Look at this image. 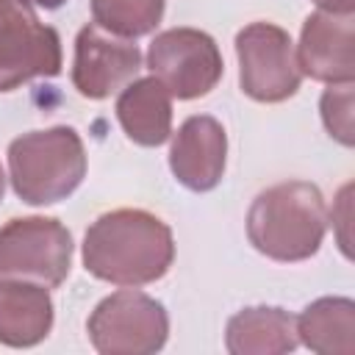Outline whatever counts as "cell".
<instances>
[{
	"instance_id": "9a60e30c",
	"label": "cell",
	"mask_w": 355,
	"mask_h": 355,
	"mask_svg": "<svg viewBox=\"0 0 355 355\" xmlns=\"http://www.w3.org/2000/svg\"><path fill=\"white\" fill-rule=\"evenodd\" d=\"M297 338L319 355H352L355 302L347 297H322L297 319Z\"/></svg>"
},
{
	"instance_id": "8fae6325",
	"label": "cell",
	"mask_w": 355,
	"mask_h": 355,
	"mask_svg": "<svg viewBox=\"0 0 355 355\" xmlns=\"http://www.w3.org/2000/svg\"><path fill=\"white\" fill-rule=\"evenodd\" d=\"M227 136L214 116H189L169 150V169L191 191H211L225 172Z\"/></svg>"
},
{
	"instance_id": "ffe728a7",
	"label": "cell",
	"mask_w": 355,
	"mask_h": 355,
	"mask_svg": "<svg viewBox=\"0 0 355 355\" xmlns=\"http://www.w3.org/2000/svg\"><path fill=\"white\" fill-rule=\"evenodd\" d=\"M3 191H6V178H3V169H0V200H3Z\"/></svg>"
},
{
	"instance_id": "5bb4252c",
	"label": "cell",
	"mask_w": 355,
	"mask_h": 355,
	"mask_svg": "<svg viewBox=\"0 0 355 355\" xmlns=\"http://www.w3.org/2000/svg\"><path fill=\"white\" fill-rule=\"evenodd\" d=\"M225 344L233 355L291 352L300 344L297 319L283 308H244L230 316Z\"/></svg>"
},
{
	"instance_id": "4fadbf2b",
	"label": "cell",
	"mask_w": 355,
	"mask_h": 355,
	"mask_svg": "<svg viewBox=\"0 0 355 355\" xmlns=\"http://www.w3.org/2000/svg\"><path fill=\"white\" fill-rule=\"evenodd\" d=\"M172 94L155 80L141 78L116 100V116L130 141L141 147H158L172 133Z\"/></svg>"
},
{
	"instance_id": "d6986e66",
	"label": "cell",
	"mask_w": 355,
	"mask_h": 355,
	"mask_svg": "<svg viewBox=\"0 0 355 355\" xmlns=\"http://www.w3.org/2000/svg\"><path fill=\"white\" fill-rule=\"evenodd\" d=\"M19 3H25V6H36V8H58V6H64L67 0H19Z\"/></svg>"
},
{
	"instance_id": "5b68a950",
	"label": "cell",
	"mask_w": 355,
	"mask_h": 355,
	"mask_svg": "<svg viewBox=\"0 0 355 355\" xmlns=\"http://www.w3.org/2000/svg\"><path fill=\"white\" fill-rule=\"evenodd\" d=\"M169 319L158 300L141 291H116L89 316L92 347L103 355H150L166 341Z\"/></svg>"
},
{
	"instance_id": "9c48e42d",
	"label": "cell",
	"mask_w": 355,
	"mask_h": 355,
	"mask_svg": "<svg viewBox=\"0 0 355 355\" xmlns=\"http://www.w3.org/2000/svg\"><path fill=\"white\" fill-rule=\"evenodd\" d=\"M141 69V53L128 39H116L97 22L83 25L75 39L72 83L89 100H105Z\"/></svg>"
},
{
	"instance_id": "8992f818",
	"label": "cell",
	"mask_w": 355,
	"mask_h": 355,
	"mask_svg": "<svg viewBox=\"0 0 355 355\" xmlns=\"http://www.w3.org/2000/svg\"><path fill=\"white\" fill-rule=\"evenodd\" d=\"M61 72V39L55 28L19 0H0V92H11L33 78Z\"/></svg>"
},
{
	"instance_id": "7c38bea8",
	"label": "cell",
	"mask_w": 355,
	"mask_h": 355,
	"mask_svg": "<svg viewBox=\"0 0 355 355\" xmlns=\"http://www.w3.org/2000/svg\"><path fill=\"white\" fill-rule=\"evenodd\" d=\"M53 327V300L44 286L0 280V344L33 347Z\"/></svg>"
},
{
	"instance_id": "e0dca14e",
	"label": "cell",
	"mask_w": 355,
	"mask_h": 355,
	"mask_svg": "<svg viewBox=\"0 0 355 355\" xmlns=\"http://www.w3.org/2000/svg\"><path fill=\"white\" fill-rule=\"evenodd\" d=\"M322 122L327 133L341 141L344 147L355 144V128H352V83H330V89L322 94Z\"/></svg>"
},
{
	"instance_id": "3957f363",
	"label": "cell",
	"mask_w": 355,
	"mask_h": 355,
	"mask_svg": "<svg viewBox=\"0 0 355 355\" xmlns=\"http://www.w3.org/2000/svg\"><path fill=\"white\" fill-rule=\"evenodd\" d=\"M83 175L86 150L67 125L22 133L8 144V178L17 197L28 205H53L69 197Z\"/></svg>"
},
{
	"instance_id": "ac0fdd59",
	"label": "cell",
	"mask_w": 355,
	"mask_h": 355,
	"mask_svg": "<svg viewBox=\"0 0 355 355\" xmlns=\"http://www.w3.org/2000/svg\"><path fill=\"white\" fill-rule=\"evenodd\" d=\"M322 11H333V14H352L355 0H313Z\"/></svg>"
},
{
	"instance_id": "7a4b0ae2",
	"label": "cell",
	"mask_w": 355,
	"mask_h": 355,
	"mask_svg": "<svg viewBox=\"0 0 355 355\" xmlns=\"http://www.w3.org/2000/svg\"><path fill=\"white\" fill-rule=\"evenodd\" d=\"M327 227L324 197L313 183L288 180L261 191L247 211L250 244L272 261L311 258Z\"/></svg>"
},
{
	"instance_id": "30bf717a",
	"label": "cell",
	"mask_w": 355,
	"mask_h": 355,
	"mask_svg": "<svg viewBox=\"0 0 355 355\" xmlns=\"http://www.w3.org/2000/svg\"><path fill=\"white\" fill-rule=\"evenodd\" d=\"M297 67L313 80L352 83L355 53H352V14L316 11L305 19Z\"/></svg>"
},
{
	"instance_id": "2e32d148",
	"label": "cell",
	"mask_w": 355,
	"mask_h": 355,
	"mask_svg": "<svg viewBox=\"0 0 355 355\" xmlns=\"http://www.w3.org/2000/svg\"><path fill=\"white\" fill-rule=\"evenodd\" d=\"M92 17L108 33L136 39L161 22L164 0H92Z\"/></svg>"
},
{
	"instance_id": "277c9868",
	"label": "cell",
	"mask_w": 355,
	"mask_h": 355,
	"mask_svg": "<svg viewBox=\"0 0 355 355\" xmlns=\"http://www.w3.org/2000/svg\"><path fill=\"white\" fill-rule=\"evenodd\" d=\"M72 236L58 219L25 216L0 227V280L55 288L69 275Z\"/></svg>"
},
{
	"instance_id": "6da1fadb",
	"label": "cell",
	"mask_w": 355,
	"mask_h": 355,
	"mask_svg": "<svg viewBox=\"0 0 355 355\" xmlns=\"http://www.w3.org/2000/svg\"><path fill=\"white\" fill-rule=\"evenodd\" d=\"M172 258V230L141 208L103 214L83 239L86 272L114 286H147L166 275Z\"/></svg>"
},
{
	"instance_id": "ba28073f",
	"label": "cell",
	"mask_w": 355,
	"mask_h": 355,
	"mask_svg": "<svg viewBox=\"0 0 355 355\" xmlns=\"http://www.w3.org/2000/svg\"><path fill=\"white\" fill-rule=\"evenodd\" d=\"M153 78L178 100L208 94L222 78V55L216 42L197 28H169L158 33L147 50Z\"/></svg>"
},
{
	"instance_id": "52a82bcc",
	"label": "cell",
	"mask_w": 355,
	"mask_h": 355,
	"mask_svg": "<svg viewBox=\"0 0 355 355\" xmlns=\"http://www.w3.org/2000/svg\"><path fill=\"white\" fill-rule=\"evenodd\" d=\"M241 92L258 103L288 100L302 80L291 36L272 22H252L236 36Z\"/></svg>"
}]
</instances>
